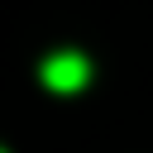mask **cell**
Wrapping results in <instances>:
<instances>
[{"mask_svg":"<svg viewBox=\"0 0 153 153\" xmlns=\"http://www.w3.org/2000/svg\"><path fill=\"white\" fill-rule=\"evenodd\" d=\"M86 81H91V62H86L81 53H53V57L43 62V86L57 91V96L81 91Z\"/></svg>","mask_w":153,"mask_h":153,"instance_id":"cell-1","label":"cell"},{"mask_svg":"<svg viewBox=\"0 0 153 153\" xmlns=\"http://www.w3.org/2000/svg\"><path fill=\"white\" fill-rule=\"evenodd\" d=\"M0 153H5V148H0Z\"/></svg>","mask_w":153,"mask_h":153,"instance_id":"cell-2","label":"cell"}]
</instances>
